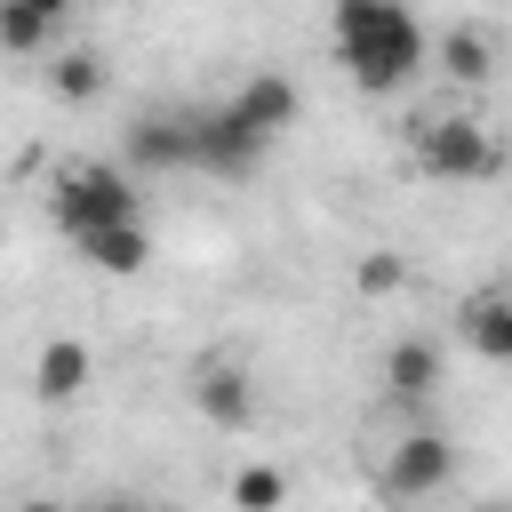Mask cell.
I'll list each match as a JSON object with an SVG mask.
<instances>
[{
	"label": "cell",
	"mask_w": 512,
	"mask_h": 512,
	"mask_svg": "<svg viewBox=\"0 0 512 512\" xmlns=\"http://www.w3.org/2000/svg\"><path fill=\"white\" fill-rule=\"evenodd\" d=\"M328 32H336V64H344L352 88H368V96L408 88V80L424 72V56H432L424 24H416L400 0H336Z\"/></svg>",
	"instance_id": "obj_1"
},
{
	"label": "cell",
	"mask_w": 512,
	"mask_h": 512,
	"mask_svg": "<svg viewBox=\"0 0 512 512\" xmlns=\"http://www.w3.org/2000/svg\"><path fill=\"white\" fill-rule=\"evenodd\" d=\"M48 216L64 240H88L96 224H120L136 216V192H128V168H104V160H80L48 184Z\"/></svg>",
	"instance_id": "obj_2"
},
{
	"label": "cell",
	"mask_w": 512,
	"mask_h": 512,
	"mask_svg": "<svg viewBox=\"0 0 512 512\" xmlns=\"http://www.w3.org/2000/svg\"><path fill=\"white\" fill-rule=\"evenodd\" d=\"M256 160H264V136H256L232 104L184 112V168H208V176H248Z\"/></svg>",
	"instance_id": "obj_3"
},
{
	"label": "cell",
	"mask_w": 512,
	"mask_h": 512,
	"mask_svg": "<svg viewBox=\"0 0 512 512\" xmlns=\"http://www.w3.org/2000/svg\"><path fill=\"white\" fill-rule=\"evenodd\" d=\"M416 168L424 176H488L496 168V152H488V136H480V120H464V112H440V120H416Z\"/></svg>",
	"instance_id": "obj_4"
},
{
	"label": "cell",
	"mask_w": 512,
	"mask_h": 512,
	"mask_svg": "<svg viewBox=\"0 0 512 512\" xmlns=\"http://www.w3.org/2000/svg\"><path fill=\"white\" fill-rule=\"evenodd\" d=\"M448 472H456V440L448 432H408L384 456V496H432V488H448Z\"/></svg>",
	"instance_id": "obj_5"
},
{
	"label": "cell",
	"mask_w": 512,
	"mask_h": 512,
	"mask_svg": "<svg viewBox=\"0 0 512 512\" xmlns=\"http://www.w3.org/2000/svg\"><path fill=\"white\" fill-rule=\"evenodd\" d=\"M192 408H200L216 432H248V424H256V376H248L240 360H208V368L192 376Z\"/></svg>",
	"instance_id": "obj_6"
},
{
	"label": "cell",
	"mask_w": 512,
	"mask_h": 512,
	"mask_svg": "<svg viewBox=\"0 0 512 512\" xmlns=\"http://www.w3.org/2000/svg\"><path fill=\"white\" fill-rule=\"evenodd\" d=\"M440 384H448V360H440V344H432V336H400V344L384 352V392H392V400L424 408Z\"/></svg>",
	"instance_id": "obj_7"
},
{
	"label": "cell",
	"mask_w": 512,
	"mask_h": 512,
	"mask_svg": "<svg viewBox=\"0 0 512 512\" xmlns=\"http://www.w3.org/2000/svg\"><path fill=\"white\" fill-rule=\"evenodd\" d=\"M232 112H240V120H248V128L272 144V136L296 120V80H288V72H256V80L232 96Z\"/></svg>",
	"instance_id": "obj_8"
},
{
	"label": "cell",
	"mask_w": 512,
	"mask_h": 512,
	"mask_svg": "<svg viewBox=\"0 0 512 512\" xmlns=\"http://www.w3.org/2000/svg\"><path fill=\"white\" fill-rule=\"evenodd\" d=\"M456 328H464V344H472L480 360H504V368H512V288H488V296H472Z\"/></svg>",
	"instance_id": "obj_9"
},
{
	"label": "cell",
	"mask_w": 512,
	"mask_h": 512,
	"mask_svg": "<svg viewBox=\"0 0 512 512\" xmlns=\"http://www.w3.org/2000/svg\"><path fill=\"white\" fill-rule=\"evenodd\" d=\"M80 256H88L96 272H144V264H152V232H144L136 216H120V224H96V232L80 240Z\"/></svg>",
	"instance_id": "obj_10"
},
{
	"label": "cell",
	"mask_w": 512,
	"mask_h": 512,
	"mask_svg": "<svg viewBox=\"0 0 512 512\" xmlns=\"http://www.w3.org/2000/svg\"><path fill=\"white\" fill-rule=\"evenodd\" d=\"M32 392H40V400H72V392H88V344H72V336L40 344V360H32Z\"/></svg>",
	"instance_id": "obj_11"
},
{
	"label": "cell",
	"mask_w": 512,
	"mask_h": 512,
	"mask_svg": "<svg viewBox=\"0 0 512 512\" xmlns=\"http://www.w3.org/2000/svg\"><path fill=\"white\" fill-rule=\"evenodd\" d=\"M440 72L448 80H464V88H480L488 72H496V48H488V32H472V24H456V32H440Z\"/></svg>",
	"instance_id": "obj_12"
},
{
	"label": "cell",
	"mask_w": 512,
	"mask_h": 512,
	"mask_svg": "<svg viewBox=\"0 0 512 512\" xmlns=\"http://www.w3.org/2000/svg\"><path fill=\"white\" fill-rule=\"evenodd\" d=\"M128 168H184V120L152 112L128 128Z\"/></svg>",
	"instance_id": "obj_13"
},
{
	"label": "cell",
	"mask_w": 512,
	"mask_h": 512,
	"mask_svg": "<svg viewBox=\"0 0 512 512\" xmlns=\"http://www.w3.org/2000/svg\"><path fill=\"white\" fill-rule=\"evenodd\" d=\"M0 48L8 56H40V48H56V24L40 8H24V0H0Z\"/></svg>",
	"instance_id": "obj_14"
},
{
	"label": "cell",
	"mask_w": 512,
	"mask_h": 512,
	"mask_svg": "<svg viewBox=\"0 0 512 512\" xmlns=\"http://www.w3.org/2000/svg\"><path fill=\"white\" fill-rule=\"evenodd\" d=\"M48 88H56L64 104H88V96H104V64H96L88 48H64V56L48 64Z\"/></svg>",
	"instance_id": "obj_15"
},
{
	"label": "cell",
	"mask_w": 512,
	"mask_h": 512,
	"mask_svg": "<svg viewBox=\"0 0 512 512\" xmlns=\"http://www.w3.org/2000/svg\"><path fill=\"white\" fill-rule=\"evenodd\" d=\"M400 280H408V264H400V256H368V264H360V296H392Z\"/></svg>",
	"instance_id": "obj_16"
},
{
	"label": "cell",
	"mask_w": 512,
	"mask_h": 512,
	"mask_svg": "<svg viewBox=\"0 0 512 512\" xmlns=\"http://www.w3.org/2000/svg\"><path fill=\"white\" fill-rule=\"evenodd\" d=\"M232 496H240V504H280L288 488H280V472H264V464H248V472L232 480Z\"/></svg>",
	"instance_id": "obj_17"
},
{
	"label": "cell",
	"mask_w": 512,
	"mask_h": 512,
	"mask_svg": "<svg viewBox=\"0 0 512 512\" xmlns=\"http://www.w3.org/2000/svg\"><path fill=\"white\" fill-rule=\"evenodd\" d=\"M24 8H40L48 24H64V8H72V0H24Z\"/></svg>",
	"instance_id": "obj_18"
}]
</instances>
